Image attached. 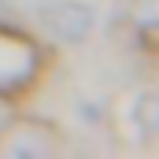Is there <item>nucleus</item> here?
Instances as JSON below:
<instances>
[{
    "mask_svg": "<svg viewBox=\"0 0 159 159\" xmlns=\"http://www.w3.org/2000/svg\"><path fill=\"white\" fill-rule=\"evenodd\" d=\"M126 15L141 26H159V0H126Z\"/></svg>",
    "mask_w": 159,
    "mask_h": 159,
    "instance_id": "nucleus-2",
    "label": "nucleus"
},
{
    "mask_svg": "<svg viewBox=\"0 0 159 159\" xmlns=\"http://www.w3.org/2000/svg\"><path fill=\"white\" fill-rule=\"evenodd\" d=\"M44 22L52 26V34L63 41H81L93 30V11L85 4H56L44 11Z\"/></svg>",
    "mask_w": 159,
    "mask_h": 159,
    "instance_id": "nucleus-1",
    "label": "nucleus"
}]
</instances>
